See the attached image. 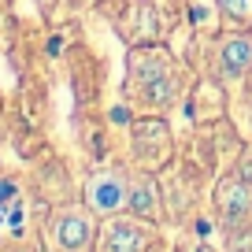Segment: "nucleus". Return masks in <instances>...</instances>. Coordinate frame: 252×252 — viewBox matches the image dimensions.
<instances>
[{
  "label": "nucleus",
  "mask_w": 252,
  "mask_h": 252,
  "mask_svg": "<svg viewBox=\"0 0 252 252\" xmlns=\"http://www.w3.org/2000/svg\"><path fill=\"white\" fill-rule=\"evenodd\" d=\"M189 78L186 63L159 41H137L126 48L123 104L130 115H171L186 100Z\"/></svg>",
  "instance_id": "f257e3e1"
},
{
  "label": "nucleus",
  "mask_w": 252,
  "mask_h": 252,
  "mask_svg": "<svg viewBox=\"0 0 252 252\" xmlns=\"http://www.w3.org/2000/svg\"><path fill=\"white\" fill-rule=\"evenodd\" d=\"M174 159H178V137L167 115H130V123L123 126V163L163 174Z\"/></svg>",
  "instance_id": "f03ea898"
},
{
  "label": "nucleus",
  "mask_w": 252,
  "mask_h": 252,
  "mask_svg": "<svg viewBox=\"0 0 252 252\" xmlns=\"http://www.w3.org/2000/svg\"><path fill=\"white\" fill-rule=\"evenodd\" d=\"M100 219L82 200H60L45 219V252H96Z\"/></svg>",
  "instance_id": "7ed1b4c3"
},
{
  "label": "nucleus",
  "mask_w": 252,
  "mask_h": 252,
  "mask_svg": "<svg viewBox=\"0 0 252 252\" xmlns=\"http://www.w3.org/2000/svg\"><path fill=\"white\" fill-rule=\"evenodd\" d=\"M208 204H212L215 230L252 226V174L237 171V167L215 174L212 189H208Z\"/></svg>",
  "instance_id": "20e7f679"
},
{
  "label": "nucleus",
  "mask_w": 252,
  "mask_h": 252,
  "mask_svg": "<svg viewBox=\"0 0 252 252\" xmlns=\"http://www.w3.org/2000/svg\"><path fill=\"white\" fill-rule=\"evenodd\" d=\"M208 74L226 89H241L252 82V26H226L212 41V67Z\"/></svg>",
  "instance_id": "39448f33"
},
{
  "label": "nucleus",
  "mask_w": 252,
  "mask_h": 252,
  "mask_svg": "<svg viewBox=\"0 0 252 252\" xmlns=\"http://www.w3.org/2000/svg\"><path fill=\"white\" fill-rule=\"evenodd\" d=\"M159 226L149 219H137L130 212H119L100 219V237H96V252H149L159 241Z\"/></svg>",
  "instance_id": "423d86ee"
},
{
  "label": "nucleus",
  "mask_w": 252,
  "mask_h": 252,
  "mask_svg": "<svg viewBox=\"0 0 252 252\" xmlns=\"http://www.w3.org/2000/svg\"><path fill=\"white\" fill-rule=\"evenodd\" d=\"M82 204L96 219L126 212V163H111V167H100V171L89 174L86 186H82Z\"/></svg>",
  "instance_id": "0eeeda50"
},
{
  "label": "nucleus",
  "mask_w": 252,
  "mask_h": 252,
  "mask_svg": "<svg viewBox=\"0 0 252 252\" xmlns=\"http://www.w3.org/2000/svg\"><path fill=\"white\" fill-rule=\"evenodd\" d=\"M126 212L137 215V219H149V222H156V226H163L167 222V204H163L159 174L126 167Z\"/></svg>",
  "instance_id": "6e6552de"
},
{
  "label": "nucleus",
  "mask_w": 252,
  "mask_h": 252,
  "mask_svg": "<svg viewBox=\"0 0 252 252\" xmlns=\"http://www.w3.org/2000/svg\"><path fill=\"white\" fill-rule=\"evenodd\" d=\"M226 93L230 89L222 86L215 74H200L193 86H189V119H193V126H212L219 123V119H226Z\"/></svg>",
  "instance_id": "1a4fd4ad"
},
{
  "label": "nucleus",
  "mask_w": 252,
  "mask_h": 252,
  "mask_svg": "<svg viewBox=\"0 0 252 252\" xmlns=\"http://www.w3.org/2000/svg\"><path fill=\"white\" fill-rule=\"evenodd\" d=\"M222 26H252V0H212Z\"/></svg>",
  "instance_id": "9d476101"
},
{
  "label": "nucleus",
  "mask_w": 252,
  "mask_h": 252,
  "mask_svg": "<svg viewBox=\"0 0 252 252\" xmlns=\"http://www.w3.org/2000/svg\"><path fill=\"white\" fill-rule=\"evenodd\" d=\"M215 252H252V226L219 230V245H215Z\"/></svg>",
  "instance_id": "9b49d317"
},
{
  "label": "nucleus",
  "mask_w": 252,
  "mask_h": 252,
  "mask_svg": "<svg viewBox=\"0 0 252 252\" xmlns=\"http://www.w3.org/2000/svg\"><path fill=\"white\" fill-rule=\"evenodd\" d=\"M174 252H215V245L208 241L200 230H189V226H182V237L174 241Z\"/></svg>",
  "instance_id": "f8f14e48"
},
{
  "label": "nucleus",
  "mask_w": 252,
  "mask_h": 252,
  "mask_svg": "<svg viewBox=\"0 0 252 252\" xmlns=\"http://www.w3.org/2000/svg\"><path fill=\"white\" fill-rule=\"evenodd\" d=\"M237 171H245V174H252V141H245V149H241V156H237Z\"/></svg>",
  "instance_id": "ddd939ff"
},
{
  "label": "nucleus",
  "mask_w": 252,
  "mask_h": 252,
  "mask_svg": "<svg viewBox=\"0 0 252 252\" xmlns=\"http://www.w3.org/2000/svg\"><path fill=\"white\" fill-rule=\"evenodd\" d=\"M149 252H174V245H171V241H163V237H159V241H156V245H152V249H149Z\"/></svg>",
  "instance_id": "4468645a"
},
{
  "label": "nucleus",
  "mask_w": 252,
  "mask_h": 252,
  "mask_svg": "<svg viewBox=\"0 0 252 252\" xmlns=\"http://www.w3.org/2000/svg\"><path fill=\"white\" fill-rule=\"evenodd\" d=\"M0 111H4V93H0Z\"/></svg>",
  "instance_id": "2eb2a0df"
},
{
  "label": "nucleus",
  "mask_w": 252,
  "mask_h": 252,
  "mask_svg": "<svg viewBox=\"0 0 252 252\" xmlns=\"http://www.w3.org/2000/svg\"><path fill=\"white\" fill-rule=\"evenodd\" d=\"M0 171H4V159H0Z\"/></svg>",
  "instance_id": "dca6fc26"
}]
</instances>
